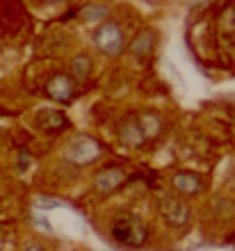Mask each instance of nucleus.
<instances>
[{
	"label": "nucleus",
	"instance_id": "nucleus-12",
	"mask_svg": "<svg viewBox=\"0 0 235 251\" xmlns=\"http://www.w3.org/2000/svg\"><path fill=\"white\" fill-rule=\"evenodd\" d=\"M89 69H92V60L87 55H76L71 60V71L78 80H85L89 75Z\"/></svg>",
	"mask_w": 235,
	"mask_h": 251
},
{
	"label": "nucleus",
	"instance_id": "nucleus-16",
	"mask_svg": "<svg viewBox=\"0 0 235 251\" xmlns=\"http://www.w3.org/2000/svg\"><path fill=\"white\" fill-rule=\"evenodd\" d=\"M27 162H30V155H27V153H21V158H19V169L21 172H26L27 169Z\"/></svg>",
	"mask_w": 235,
	"mask_h": 251
},
{
	"label": "nucleus",
	"instance_id": "nucleus-4",
	"mask_svg": "<svg viewBox=\"0 0 235 251\" xmlns=\"http://www.w3.org/2000/svg\"><path fill=\"white\" fill-rule=\"evenodd\" d=\"M160 215L164 217V222L174 228L185 226L189 222V208L185 201H181L178 197H162L160 199Z\"/></svg>",
	"mask_w": 235,
	"mask_h": 251
},
{
	"label": "nucleus",
	"instance_id": "nucleus-14",
	"mask_svg": "<svg viewBox=\"0 0 235 251\" xmlns=\"http://www.w3.org/2000/svg\"><path fill=\"white\" fill-rule=\"evenodd\" d=\"M34 205H37L39 210H55V208H64V203H62V201H57V199H52V197H37V199H34Z\"/></svg>",
	"mask_w": 235,
	"mask_h": 251
},
{
	"label": "nucleus",
	"instance_id": "nucleus-9",
	"mask_svg": "<svg viewBox=\"0 0 235 251\" xmlns=\"http://www.w3.org/2000/svg\"><path fill=\"white\" fill-rule=\"evenodd\" d=\"M119 135H121V142L128 144V146H142L144 142H146V135H144L142 126L135 124V121H126V124H121Z\"/></svg>",
	"mask_w": 235,
	"mask_h": 251
},
{
	"label": "nucleus",
	"instance_id": "nucleus-5",
	"mask_svg": "<svg viewBox=\"0 0 235 251\" xmlns=\"http://www.w3.org/2000/svg\"><path fill=\"white\" fill-rule=\"evenodd\" d=\"M46 92L51 99L59 100V103H69V100L76 96V85H73L71 75L66 73H55L46 85Z\"/></svg>",
	"mask_w": 235,
	"mask_h": 251
},
{
	"label": "nucleus",
	"instance_id": "nucleus-10",
	"mask_svg": "<svg viewBox=\"0 0 235 251\" xmlns=\"http://www.w3.org/2000/svg\"><path fill=\"white\" fill-rule=\"evenodd\" d=\"M151 48H153V34L144 32V34H139L137 39L132 41L131 53L135 55V57H146V55L151 53Z\"/></svg>",
	"mask_w": 235,
	"mask_h": 251
},
{
	"label": "nucleus",
	"instance_id": "nucleus-13",
	"mask_svg": "<svg viewBox=\"0 0 235 251\" xmlns=\"http://www.w3.org/2000/svg\"><path fill=\"white\" fill-rule=\"evenodd\" d=\"M105 14H107V7H103V5H87L85 9H82V19L85 21H98V19H103Z\"/></svg>",
	"mask_w": 235,
	"mask_h": 251
},
{
	"label": "nucleus",
	"instance_id": "nucleus-3",
	"mask_svg": "<svg viewBox=\"0 0 235 251\" xmlns=\"http://www.w3.org/2000/svg\"><path fill=\"white\" fill-rule=\"evenodd\" d=\"M94 41H96V46L107 55H119L124 50V32H121V27L117 23H105L96 30L94 34Z\"/></svg>",
	"mask_w": 235,
	"mask_h": 251
},
{
	"label": "nucleus",
	"instance_id": "nucleus-18",
	"mask_svg": "<svg viewBox=\"0 0 235 251\" xmlns=\"http://www.w3.org/2000/svg\"><path fill=\"white\" fill-rule=\"evenodd\" d=\"M48 2H57V0H48Z\"/></svg>",
	"mask_w": 235,
	"mask_h": 251
},
{
	"label": "nucleus",
	"instance_id": "nucleus-15",
	"mask_svg": "<svg viewBox=\"0 0 235 251\" xmlns=\"http://www.w3.org/2000/svg\"><path fill=\"white\" fill-rule=\"evenodd\" d=\"M32 224H34V226H39L41 231L52 233V226H51V222H46V219H44V217H32Z\"/></svg>",
	"mask_w": 235,
	"mask_h": 251
},
{
	"label": "nucleus",
	"instance_id": "nucleus-7",
	"mask_svg": "<svg viewBox=\"0 0 235 251\" xmlns=\"http://www.w3.org/2000/svg\"><path fill=\"white\" fill-rule=\"evenodd\" d=\"M171 187L181 194H199V192H203L206 183H203L201 176H196L192 172H178L171 178Z\"/></svg>",
	"mask_w": 235,
	"mask_h": 251
},
{
	"label": "nucleus",
	"instance_id": "nucleus-6",
	"mask_svg": "<svg viewBox=\"0 0 235 251\" xmlns=\"http://www.w3.org/2000/svg\"><path fill=\"white\" fill-rule=\"evenodd\" d=\"M124 180H126L124 169H119V167H105L103 172H98L94 176V187H96L98 194H110V192H114L117 187L124 185Z\"/></svg>",
	"mask_w": 235,
	"mask_h": 251
},
{
	"label": "nucleus",
	"instance_id": "nucleus-17",
	"mask_svg": "<svg viewBox=\"0 0 235 251\" xmlns=\"http://www.w3.org/2000/svg\"><path fill=\"white\" fill-rule=\"evenodd\" d=\"M23 251H46V247H41L39 242H30V245H27Z\"/></svg>",
	"mask_w": 235,
	"mask_h": 251
},
{
	"label": "nucleus",
	"instance_id": "nucleus-11",
	"mask_svg": "<svg viewBox=\"0 0 235 251\" xmlns=\"http://www.w3.org/2000/svg\"><path fill=\"white\" fill-rule=\"evenodd\" d=\"M139 126H142L144 135H146V139H149V137H156L157 132H160V128H162V121L157 119L156 114L146 112V114H142V117H139Z\"/></svg>",
	"mask_w": 235,
	"mask_h": 251
},
{
	"label": "nucleus",
	"instance_id": "nucleus-8",
	"mask_svg": "<svg viewBox=\"0 0 235 251\" xmlns=\"http://www.w3.org/2000/svg\"><path fill=\"white\" fill-rule=\"evenodd\" d=\"M37 124L44 130H52V132H57L69 126L66 124V117L62 112H57V110H44V112H39L37 114Z\"/></svg>",
	"mask_w": 235,
	"mask_h": 251
},
{
	"label": "nucleus",
	"instance_id": "nucleus-1",
	"mask_svg": "<svg viewBox=\"0 0 235 251\" xmlns=\"http://www.w3.org/2000/svg\"><path fill=\"white\" fill-rule=\"evenodd\" d=\"M110 233H112V238H114V242H119L126 249H142L151 238L146 224L139 217H135V215H128V212L117 215V217L112 219Z\"/></svg>",
	"mask_w": 235,
	"mask_h": 251
},
{
	"label": "nucleus",
	"instance_id": "nucleus-2",
	"mask_svg": "<svg viewBox=\"0 0 235 251\" xmlns=\"http://www.w3.org/2000/svg\"><path fill=\"white\" fill-rule=\"evenodd\" d=\"M98 155H101V144L94 137H87V135H76L66 146V160L78 167L94 162Z\"/></svg>",
	"mask_w": 235,
	"mask_h": 251
}]
</instances>
